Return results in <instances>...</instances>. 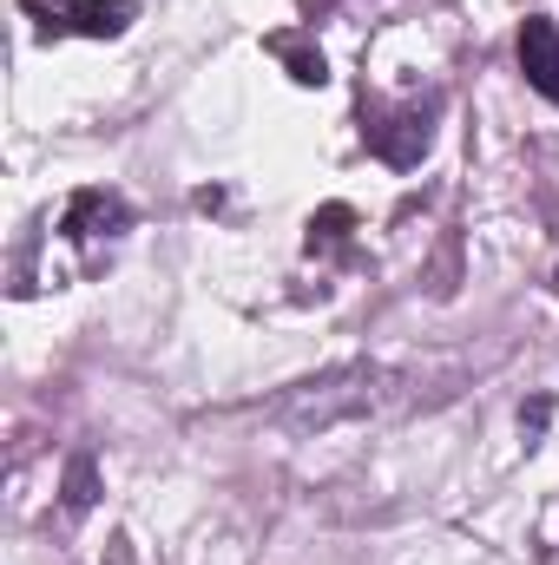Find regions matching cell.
I'll return each mask as SVG.
<instances>
[{"label":"cell","instance_id":"6da1fadb","mask_svg":"<svg viewBox=\"0 0 559 565\" xmlns=\"http://www.w3.org/2000/svg\"><path fill=\"white\" fill-rule=\"evenodd\" d=\"M362 139L376 145V158L389 164H415L428 139H434V99H409V106H362Z\"/></svg>","mask_w":559,"mask_h":565},{"label":"cell","instance_id":"7a4b0ae2","mask_svg":"<svg viewBox=\"0 0 559 565\" xmlns=\"http://www.w3.org/2000/svg\"><path fill=\"white\" fill-rule=\"evenodd\" d=\"M46 33H86V40H113L133 26V0H20Z\"/></svg>","mask_w":559,"mask_h":565},{"label":"cell","instance_id":"3957f363","mask_svg":"<svg viewBox=\"0 0 559 565\" xmlns=\"http://www.w3.org/2000/svg\"><path fill=\"white\" fill-rule=\"evenodd\" d=\"M362 408H369V375L356 369V375H336V382H309L283 415L296 427H309V422L323 427V422H336V415H362Z\"/></svg>","mask_w":559,"mask_h":565},{"label":"cell","instance_id":"277c9868","mask_svg":"<svg viewBox=\"0 0 559 565\" xmlns=\"http://www.w3.org/2000/svg\"><path fill=\"white\" fill-rule=\"evenodd\" d=\"M73 244H113V237H126L133 231V211H126V198H113V191H80L73 204H66V224H60Z\"/></svg>","mask_w":559,"mask_h":565},{"label":"cell","instance_id":"5b68a950","mask_svg":"<svg viewBox=\"0 0 559 565\" xmlns=\"http://www.w3.org/2000/svg\"><path fill=\"white\" fill-rule=\"evenodd\" d=\"M520 66L534 79V93H547L559 106V26L553 20H527L520 26Z\"/></svg>","mask_w":559,"mask_h":565},{"label":"cell","instance_id":"8992f818","mask_svg":"<svg viewBox=\"0 0 559 565\" xmlns=\"http://www.w3.org/2000/svg\"><path fill=\"white\" fill-rule=\"evenodd\" d=\"M271 53L289 60V79H296V86H323V79H329L323 53H309V46H296V40H271Z\"/></svg>","mask_w":559,"mask_h":565},{"label":"cell","instance_id":"52a82bcc","mask_svg":"<svg viewBox=\"0 0 559 565\" xmlns=\"http://www.w3.org/2000/svg\"><path fill=\"white\" fill-rule=\"evenodd\" d=\"M93 500H99V473H93V460L80 454V460L66 467V507H73V513H86Z\"/></svg>","mask_w":559,"mask_h":565},{"label":"cell","instance_id":"ba28073f","mask_svg":"<svg viewBox=\"0 0 559 565\" xmlns=\"http://www.w3.org/2000/svg\"><path fill=\"white\" fill-rule=\"evenodd\" d=\"M342 224H349V211H342V204H329V211L309 224V250H316V244H336V237H342Z\"/></svg>","mask_w":559,"mask_h":565},{"label":"cell","instance_id":"9c48e42d","mask_svg":"<svg viewBox=\"0 0 559 565\" xmlns=\"http://www.w3.org/2000/svg\"><path fill=\"white\" fill-rule=\"evenodd\" d=\"M553 289H559V277H553Z\"/></svg>","mask_w":559,"mask_h":565}]
</instances>
